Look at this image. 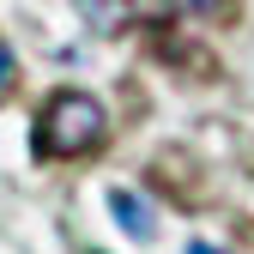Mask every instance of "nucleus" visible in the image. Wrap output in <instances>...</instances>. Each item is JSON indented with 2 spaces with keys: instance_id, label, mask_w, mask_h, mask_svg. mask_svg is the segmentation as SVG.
<instances>
[{
  "instance_id": "obj_1",
  "label": "nucleus",
  "mask_w": 254,
  "mask_h": 254,
  "mask_svg": "<svg viewBox=\"0 0 254 254\" xmlns=\"http://www.w3.org/2000/svg\"><path fill=\"white\" fill-rule=\"evenodd\" d=\"M109 133V115L97 97H85V91H55L43 103V121H37V151L43 157H85L97 151Z\"/></svg>"
},
{
  "instance_id": "obj_2",
  "label": "nucleus",
  "mask_w": 254,
  "mask_h": 254,
  "mask_svg": "<svg viewBox=\"0 0 254 254\" xmlns=\"http://www.w3.org/2000/svg\"><path fill=\"white\" fill-rule=\"evenodd\" d=\"M79 18L97 30V37H115V30H127V18H133V0H79Z\"/></svg>"
},
{
  "instance_id": "obj_3",
  "label": "nucleus",
  "mask_w": 254,
  "mask_h": 254,
  "mask_svg": "<svg viewBox=\"0 0 254 254\" xmlns=\"http://www.w3.org/2000/svg\"><path fill=\"white\" fill-rule=\"evenodd\" d=\"M109 206H115V218H121V230H127V236H139V242H151V236H157V224H151V212H145V200H139V194L115 188Z\"/></svg>"
},
{
  "instance_id": "obj_4",
  "label": "nucleus",
  "mask_w": 254,
  "mask_h": 254,
  "mask_svg": "<svg viewBox=\"0 0 254 254\" xmlns=\"http://www.w3.org/2000/svg\"><path fill=\"white\" fill-rule=\"evenodd\" d=\"M12 73H18V61H12L6 43H0V103H6V91H12Z\"/></svg>"
},
{
  "instance_id": "obj_5",
  "label": "nucleus",
  "mask_w": 254,
  "mask_h": 254,
  "mask_svg": "<svg viewBox=\"0 0 254 254\" xmlns=\"http://www.w3.org/2000/svg\"><path fill=\"white\" fill-rule=\"evenodd\" d=\"M170 6H176V12H206V18H212V12H224L230 0H170Z\"/></svg>"
},
{
  "instance_id": "obj_6",
  "label": "nucleus",
  "mask_w": 254,
  "mask_h": 254,
  "mask_svg": "<svg viewBox=\"0 0 254 254\" xmlns=\"http://www.w3.org/2000/svg\"><path fill=\"white\" fill-rule=\"evenodd\" d=\"M188 254H218V248L212 242H188Z\"/></svg>"
}]
</instances>
